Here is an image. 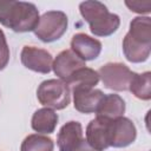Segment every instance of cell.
I'll return each mask as SVG.
<instances>
[{
  "instance_id": "6da1fadb",
  "label": "cell",
  "mask_w": 151,
  "mask_h": 151,
  "mask_svg": "<svg viewBox=\"0 0 151 151\" xmlns=\"http://www.w3.org/2000/svg\"><path fill=\"white\" fill-rule=\"evenodd\" d=\"M151 51V20L137 17L130 22V29L123 40V52L131 63L145 61Z\"/></svg>"
},
{
  "instance_id": "7a4b0ae2",
  "label": "cell",
  "mask_w": 151,
  "mask_h": 151,
  "mask_svg": "<svg viewBox=\"0 0 151 151\" xmlns=\"http://www.w3.org/2000/svg\"><path fill=\"white\" fill-rule=\"evenodd\" d=\"M39 11L32 2L0 0V24L18 33L34 31Z\"/></svg>"
},
{
  "instance_id": "3957f363",
  "label": "cell",
  "mask_w": 151,
  "mask_h": 151,
  "mask_svg": "<svg viewBox=\"0 0 151 151\" xmlns=\"http://www.w3.org/2000/svg\"><path fill=\"white\" fill-rule=\"evenodd\" d=\"M80 14L90 25V31L97 37H109L113 34L120 19L117 14L110 13L107 7L100 1H84L79 5Z\"/></svg>"
},
{
  "instance_id": "277c9868",
  "label": "cell",
  "mask_w": 151,
  "mask_h": 151,
  "mask_svg": "<svg viewBox=\"0 0 151 151\" xmlns=\"http://www.w3.org/2000/svg\"><path fill=\"white\" fill-rule=\"evenodd\" d=\"M39 103L52 110L67 107L71 100L70 87L60 79H48L42 81L37 90Z\"/></svg>"
},
{
  "instance_id": "5b68a950",
  "label": "cell",
  "mask_w": 151,
  "mask_h": 151,
  "mask_svg": "<svg viewBox=\"0 0 151 151\" xmlns=\"http://www.w3.org/2000/svg\"><path fill=\"white\" fill-rule=\"evenodd\" d=\"M67 17L61 11H48L39 18L34 34L44 42H53L63 37L67 29Z\"/></svg>"
},
{
  "instance_id": "8992f818",
  "label": "cell",
  "mask_w": 151,
  "mask_h": 151,
  "mask_svg": "<svg viewBox=\"0 0 151 151\" xmlns=\"http://www.w3.org/2000/svg\"><path fill=\"white\" fill-rule=\"evenodd\" d=\"M134 72L122 63H109L103 65L99 71V79H101L105 87L113 91L129 90V84Z\"/></svg>"
},
{
  "instance_id": "52a82bcc",
  "label": "cell",
  "mask_w": 151,
  "mask_h": 151,
  "mask_svg": "<svg viewBox=\"0 0 151 151\" xmlns=\"http://www.w3.org/2000/svg\"><path fill=\"white\" fill-rule=\"evenodd\" d=\"M137 130L132 120L125 117H118L111 120L110 125V146L125 147L134 142Z\"/></svg>"
},
{
  "instance_id": "ba28073f",
  "label": "cell",
  "mask_w": 151,
  "mask_h": 151,
  "mask_svg": "<svg viewBox=\"0 0 151 151\" xmlns=\"http://www.w3.org/2000/svg\"><path fill=\"white\" fill-rule=\"evenodd\" d=\"M22 65L38 73H48L52 70L53 58L50 52L34 46H24L20 53Z\"/></svg>"
},
{
  "instance_id": "9c48e42d",
  "label": "cell",
  "mask_w": 151,
  "mask_h": 151,
  "mask_svg": "<svg viewBox=\"0 0 151 151\" xmlns=\"http://www.w3.org/2000/svg\"><path fill=\"white\" fill-rule=\"evenodd\" d=\"M112 119L96 117L86 127V142L94 149L103 151L110 147V125Z\"/></svg>"
},
{
  "instance_id": "30bf717a",
  "label": "cell",
  "mask_w": 151,
  "mask_h": 151,
  "mask_svg": "<svg viewBox=\"0 0 151 151\" xmlns=\"http://www.w3.org/2000/svg\"><path fill=\"white\" fill-rule=\"evenodd\" d=\"M84 66L85 61L81 60L72 50L61 51L52 64V68L55 76L63 81H66L74 71Z\"/></svg>"
},
{
  "instance_id": "8fae6325",
  "label": "cell",
  "mask_w": 151,
  "mask_h": 151,
  "mask_svg": "<svg viewBox=\"0 0 151 151\" xmlns=\"http://www.w3.org/2000/svg\"><path fill=\"white\" fill-rule=\"evenodd\" d=\"M72 92H73L74 109L81 113L96 112L100 100L104 97V93L100 90H94V88L74 87L72 88Z\"/></svg>"
},
{
  "instance_id": "7c38bea8",
  "label": "cell",
  "mask_w": 151,
  "mask_h": 151,
  "mask_svg": "<svg viewBox=\"0 0 151 151\" xmlns=\"http://www.w3.org/2000/svg\"><path fill=\"white\" fill-rule=\"evenodd\" d=\"M71 50L84 61L93 60L101 52V42L85 33H78L71 40Z\"/></svg>"
},
{
  "instance_id": "4fadbf2b",
  "label": "cell",
  "mask_w": 151,
  "mask_h": 151,
  "mask_svg": "<svg viewBox=\"0 0 151 151\" xmlns=\"http://www.w3.org/2000/svg\"><path fill=\"white\" fill-rule=\"evenodd\" d=\"M83 139V127L78 122L66 123L59 131L57 144L59 151H72V149Z\"/></svg>"
},
{
  "instance_id": "5bb4252c",
  "label": "cell",
  "mask_w": 151,
  "mask_h": 151,
  "mask_svg": "<svg viewBox=\"0 0 151 151\" xmlns=\"http://www.w3.org/2000/svg\"><path fill=\"white\" fill-rule=\"evenodd\" d=\"M125 112V101L118 94H104L97 107V117H103L106 119H116L123 117Z\"/></svg>"
},
{
  "instance_id": "9a60e30c",
  "label": "cell",
  "mask_w": 151,
  "mask_h": 151,
  "mask_svg": "<svg viewBox=\"0 0 151 151\" xmlns=\"http://www.w3.org/2000/svg\"><path fill=\"white\" fill-rule=\"evenodd\" d=\"M58 123V114L54 110L44 107L34 112L32 117V129L39 133H52Z\"/></svg>"
},
{
  "instance_id": "2e32d148",
  "label": "cell",
  "mask_w": 151,
  "mask_h": 151,
  "mask_svg": "<svg viewBox=\"0 0 151 151\" xmlns=\"http://www.w3.org/2000/svg\"><path fill=\"white\" fill-rule=\"evenodd\" d=\"M99 81V74L97 71L88 68V67H81L74 71L71 77L64 81L67 84L68 87H86V88H93Z\"/></svg>"
},
{
  "instance_id": "e0dca14e",
  "label": "cell",
  "mask_w": 151,
  "mask_h": 151,
  "mask_svg": "<svg viewBox=\"0 0 151 151\" xmlns=\"http://www.w3.org/2000/svg\"><path fill=\"white\" fill-rule=\"evenodd\" d=\"M129 90L134 97L142 100H150L151 98V73L144 72L142 74L133 73L129 84Z\"/></svg>"
},
{
  "instance_id": "ac0fdd59",
  "label": "cell",
  "mask_w": 151,
  "mask_h": 151,
  "mask_svg": "<svg viewBox=\"0 0 151 151\" xmlns=\"http://www.w3.org/2000/svg\"><path fill=\"white\" fill-rule=\"evenodd\" d=\"M53 140L42 134H29L21 143L20 151H53Z\"/></svg>"
},
{
  "instance_id": "d6986e66",
  "label": "cell",
  "mask_w": 151,
  "mask_h": 151,
  "mask_svg": "<svg viewBox=\"0 0 151 151\" xmlns=\"http://www.w3.org/2000/svg\"><path fill=\"white\" fill-rule=\"evenodd\" d=\"M9 61V48L6 41L5 33L0 29V71L4 70Z\"/></svg>"
},
{
  "instance_id": "ffe728a7",
  "label": "cell",
  "mask_w": 151,
  "mask_h": 151,
  "mask_svg": "<svg viewBox=\"0 0 151 151\" xmlns=\"http://www.w3.org/2000/svg\"><path fill=\"white\" fill-rule=\"evenodd\" d=\"M125 5L129 7L131 12H136L139 14L150 13L151 12V1H125Z\"/></svg>"
},
{
  "instance_id": "44dd1931",
  "label": "cell",
  "mask_w": 151,
  "mask_h": 151,
  "mask_svg": "<svg viewBox=\"0 0 151 151\" xmlns=\"http://www.w3.org/2000/svg\"><path fill=\"white\" fill-rule=\"evenodd\" d=\"M72 151H99V150L92 147L85 139H81V140L72 149Z\"/></svg>"
}]
</instances>
